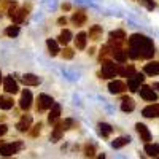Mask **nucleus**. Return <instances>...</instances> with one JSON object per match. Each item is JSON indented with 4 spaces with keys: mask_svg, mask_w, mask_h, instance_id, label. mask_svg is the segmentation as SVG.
Returning <instances> with one entry per match:
<instances>
[{
    "mask_svg": "<svg viewBox=\"0 0 159 159\" xmlns=\"http://www.w3.org/2000/svg\"><path fill=\"white\" fill-rule=\"evenodd\" d=\"M108 56H113V48L107 43L100 48V52H99V61L102 62L103 59H108Z\"/></svg>",
    "mask_w": 159,
    "mask_h": 159,
    "instance_id": "24",
    "label": "nucleus"
},
{
    "mask_svg": "<svg viewBox=\"0 0 159 159\" xmlns=\"http://www.w3.org/2000/svg\"><path fill=\"white\" fill-rule=\"evenodd\" d=\"M84 156L86 157H94L96 156V147L92 143H86L84 145Z\"/></svg>",
    "mask_w": 159,
    "mask_h": 159,
    "instance_id": "33",
    "label": "nucleus"
},
{
    "mask_svg": "<svg viewBox=\"0 0 159 159\" xmlns=\"http://www.w3.org/2000/svg\"><path fill=\"white\" fill-rule=\"evenodd\" d=\"M21 80L25 86H38L40 84V78L34 73H25V75H22Z\"/></svg>",
    "mask_w": 159,
    "mask_h": 159,
    "instance_id": "19",
    "label": "nucleus"
},
{
    "mask_svg": "<svg viewBox=\"0 0 159 159\" xmlns=\"http://www.w3.org/2000/svg\"><path fill=\"white\" fill-rule=\"evenodd\" d=\"M30 126H32V116H30V115H22L21 119L18 121V124H16V127H18L19 132H27V130H30Z\"/></svg>",
    "mask_w": 159,
    "mask_h": 159,
    "instance_id": "10",
    "label": "nucleus"
},
{
    "mask_svg": "<svg viewBox=\"0 0 159 159\" xmlns=\"http://www.w3.org/2000/svg\"><path fill=\"white\" fill-rule=\"evenodd\" d=\"M140 97L147 102H156L157 100V94L151 86H142L140 88Z\"/></svg>",
    "mask_w": 159,
    "mask_h": 159,
    "instance_id": "7",
    "label": "nucleus"
},
{
    "mask_svg": "<svg viewBox=\"0 0 159 159\" xmlns=\"http://www.w3.org/2000/svg\"><path fill=\"white\" fill-rule=\"evenodd\" d=\"M27 15H29V10L25 8V7H24V8H18V10L10 16V19L15 22V24H21V22H24L25 18H27Z\"/></svg>",
    "mask_w": 159,
    "mask_h": 159,
    "instance_id": "11",
    "label": "nucleus"
},
{
    "mask_svg": "<svg viewBox=\"0 0 159 159\" xmlns=\"http://www.w3.org/2000/svg\"><path fill=\"white\" fill-rule=\"evenodd\" d=\"M126 42V32L124 30H113L110 32V40H108V45L111 48H119L123 46V43Z\"/></svg>",
    "mask_w": 159,
    "mask_h": 159,
    "instance_id": "4",
    "label": "nucleus"
},
{
    "mask_svg": "<svg viewBox=\"0 0 159 159\" xmlns=\"http://www.w3.org/2000/svg\"><path fill=\"white\" fill-rule=\"evenodd\" d=\"M145 153L151 157H157L159 156V143H147L145 145Z\"/></svg>",
    "mask_w": 159,
    "mask_h": 159,
    "instance_id": "21",
    "label": "nucleus"
},
{
    "mask_svg": "<svg viewBox=\"0 0 159 159\" xmlns=\"http://www.w3.org/2000/svg\"><path fill=\"white\" fill-rule=\"evenodd\" d=\"M52 105H54V99L48 94H40L38 100H37V111H45L49 110Z\"/></svg>",
    "mask_w": 159,
    "mask_h": 159,
    "instance_id": "5",
    "label": "nucleus"
},
{
    "mask_svg": "<svg viewBox=\"0 0 159 159\" xmlns=\"http://www.w3.org/2000/svg\"><path fill=\"white\" fill-rule=\"evenodd\" d=\"M143 80H145V76L142 73H134L132 76L127 78V89L130 92H137L140 89V84L143 83Z\"/></svg>",
    "mask_w": 159,
    "mask_h": 159,
    "instance_id": "6",
    "label": "nucleus"
},
{
    "mask_svg": "<svg viewBox=\"0 0 159 159\" xmlns=\"http://www.w3.org/2000/svg\"><path fill=\"white\" fill-rule=\"evenodd\" d=\"M19 25L18 24H15V25H10V27H7L5 29V35L7 37H10V38H15V37H18L19 35Z\"/></svg>",
    "mask_w": 159,
    "mask_h": 159,
    "instance_id": "32",
    "label": "nucleus"
},
{
    "mask_svg": "<svg viewBox=\"0 0 159 159\" xmlns=\"http://www.w3.org/2000/svg\"><path fill=\"white\" fill-rule=\"evenodd\" d=\"M127 54L130 59H151L154 54V45L151 38L134 34L127 42Z\"/></svg>",
    "mask_w": 159,
    "mask_h": 159,
    "instance_id": "1",
    "label": "nucleus"
},
{
    "mask_svg": "<svg viewBox=\"0 0 159 159\" xmlns=\"http://www.w3.org/2000/svg\"><path fill=\"white\" fill-rule=\"evenodd\" d=\"M88 35L84 34V32H80L78 35H76V38H75V45H76V48L78 49H84L86 48V42H88V38H86Z\"/></svg>",
    "mask_w": 159,
    "mask_h": 159,
    "instance_id": "26",
    "label": "nucleus"
},
{
    "mask_svg": "<svg viewBox=\"0 0 159 159\" xmlns=\"http://www.w3.org/2000/svg\"><path fill=\"white\" fill-rule=\"evenodd\" d=\"M57 24L59 25H65V24H67V19H65V18H59L57 19Z\"/></svg>",
    "mask_w": 159,
    "mask_h": 159,
    "instance_id": "41",
    "label": "nucleus"
},
{
    "mask_svg": "<svg viewBox=\"0 0 159 159\" xmlns=\"http://www.w3.org/2000/svg\"><path fill=\"white\" fill-rule=\"evenodd\" d=\"M62 10L64 11H70L72 10V5L70 3H62Z\"/></svg>",
    "mask_w": 159,
    "mask_h": 159,
    "instance_id": "40",
    "label": "nucleus"
},
{
    "mask_svg": "<svg viewBox=\"0 0 159 159\" xmlns=\"http://www.w3.org/2000/svg\"><path fill=\"white\" fill-rule=\"evenodd\" d=\"M32 92L29 89H24L22 91V94H21V100H19V107L24 110V111H27L30 107H32Z\"/></svg>",
    "mask_w": 159,
    "mask_h": 159,
    "instance_id": "8",
    "label": "nucleus"
},
{
    "mask_svg": "<svg viewBox=\"0 0 159 159\" xmlns=\"http://www.w3.org/2000/svg\"><path fill=\"white\" fill-rule=\"evenodd\" d=\"M139 2L143 7H147V10H154V7H156V3L153 2V0H139Z\"/></svg>",
    "mask_w": 159,
    "mask_h": 159,
    "instance_id": "36",
    "label": "nucleus"
},
{
    "mask_svg": "<svg viewBox=\"0 0 159 159\" xmlns=\"http://www.w3.org/2000/svg\"><path fill=\"white\" fill-rule=\"evenodd\" d=\"M113 132V127L110 126V124H107V123H100L99 124V134L102 135V137H110V134Z\"/></svg>",
    "mask_w": 159,
    "mask_h": 159,
    "instance_id": "30",
    "label": "nucleus"
},
{
    "mask_svg": "<svg viewBox=\"0 0 159 159\" xmlns=\"http://www.w3.org/2000/svg\"><path fill=\"white\" fill-rule=\"evenodd\" d=\"M134 73H135L134 65H127V67L119 65V67H118V75H121V76H132Z\"/></svg>",
    "mask_w": 159,
    "mask_h": 159,
    "instance_id": "28",
    "label": "nucleus"
},
{
    "mask_svg": "<svg viewBox=\"0 0 159 159\" xmlns=\"http://www.w3.org/2000/svg\"><path fill=\"white\" fill-rule=\"evenodd\" d=\"M135 129H137V132H139V135H140V140H143V142H150L151 140V134H150V130H148V127L145 126V124H142V123H139V124H135Z\"/></svg>",
    "mask_w": 159,
    "mask_h": 159,
    "instance_id": "15",
    "label": "nucleus"
},
{
    "mask_svg": "<svg viewBox=\"0 0 159 159\" xmlns=\"http://www.w3.org/2000/svg\"><path fill=\"white\" fill-rule=\"evenodd\" d=\"M59 116H61V105L54 102V105L51 107V111L48 115V123L49 124H56L59 121Z\"/></svg>",
    "mask_w": 159,
    "mask_h": 159,
    "instance_id": "14",
    "label": "nucleus"
},
{
    "mask_svg": "<svg viewBox=\"0 0 159 159\" xmlns=\"http://www.w3.org/2000/svg\"><path fill=\"white\" fill-rule=\"evenodd\" d=\"M134 108H135V102L132 100L130 97H124L123 103H121V110L124 113H130V111H134Z\"/></svg>",
    "mask_w": 159,
    "mask_h": 159,
    "instance_id": "23",
    "label": "nucleus"
},
{
    "mask_svg": "<svg viewBox=\"0 0 159 159\" xmlns=\"http://www.w3.org/2000/svg\"><path fill=\"white\" fill-rule=\"evenodd\" d=\"M113 57H115L116 62L124 64V62L127 61L129 54H127V51H126V49H123L121 46H119V48H113Z\"/></svg>",
    "mask_w": 159,
    "mask_h": 159,
    "instance_id": "16",
    "label": "nucleus"
},
{
    "mask_svg": "<svg viewBox=\"0 0 159 159\" xmlns=\"http://www.w3.org/2000/svg\"><path fill=\"white\" fill-rule=\"evenodd\" d=\"M72 22L76 25V27L84 25V22H86V13L83 10H78L76 13H73V15H72Z\"/></svg>",
    "mask_w": 159,
    "mask_h": 159,
    "instance_id": "17",
    "label": "nucleus"
},
{
    "mask_svg": "<svg viewBox=\"0 0 159 159\" xmlns=\"http://www.w3.org/2000/svg\"><path fill=\"white\" fill-rule=\"evenodd\" d=\"M59 42H54V40H48V42H46V46H48V52H49V54L51 56H57L59 54V45H57Z\"/></svg>",
    "mask_w": 159,
    "mask_h": 159,
    "instance_id": "25",
    "label": "nucleus"
},
{
    "mask_svg": "<svg viewBox=\"0 0 159 159\" xmlns=\"http://www.w3.org/2000/svg\"><path fill=\"white\" fill-rule=\"evenodd\" d=\"M129 143H130V137H118V139H115L111 142V147L113 148H123V147H126V145H129Z\"/></svg>",
    "mask_w": 159,
    "mask_h": 159,
    "instance_id": "27",
    "label": "nucleus"
},
{
    "mask_svg": "<svg viewBox=\"0 0 159 159\" xmlns=\"http://www.w3.org/2000/svg\"><path fill=\"white\" fill-rule=\"evenodd\" d=\"M64 124H62V121H57L56 124H54V130H52V134H51V140L52 142H59L61 139H62V134H64Z\"/></svg>",
    "mask_w": 159,
    "mask_h": 159,
    "instance_id": "20",
    "label": "nucleus"
},
{
    "mask_svg": "<svg viewBox=\"0 0 159 159\" xmlns=\"http://www.w3.org/2000/svg\"><path fill=\"white\" fill-rule=\"evenodd\" d=\"M40 132H42V123L35 124V126L30 129V137H38V135H40Z\"/></svg>",
    "mask_w": 159,
    "mask_h": 159,
    "instance_id": "35",
    "label": "nucleus"
},
{
    "mask_svg": "<svg viewBox=\"0 0 159 159\" xmlns=\"http://www.w3.org/2000/svg\"><path fill=\"white\" fill-rule=\"evenodd\" d=\"M13 99L11 97H5V96H0V108L2 110H10L13 108Z\"/></svg>",
    "mask_w": 159,
    "mask_h": 159,
    "instance_id": "31",
    "label": "nucleus"
},
{
    "mask_svg": "<svg viewBox=\"0 0 159 159\" xmlns=\"http://www.w3.org/2000/svg\"><path fill=\"white\" fill-rule=\"evenodd\" d=\"M153 88H154V89H157V91H159V81H157V83H154V84H153Z\"/></svg>",
    "mask_w": 159,
    "mask_h": 159,
    "instance_id": "43",
    "label": "nucleus"
},
{
    "mask_svg": "<svg viewBox=\"0 0 159 159\" xmlns=\"http://www.w3.org/2000/svg\"><path fill=\"white\" fill-rule=\"evenodd\" d=\"M62 124H64V129H65V130H69V129H76V127H78V123L75 121V119H70V118L64 119Z\"/></svg>",
    "mask_w": 159,
    "mask_h": 159,
    "instance_id": "34",
    "label": "nucleus"
},
{
    "mask_svg": "<svg viewBox=\"0 0 159 159\" xmlns=\"http://www.w3.org/2000/svg\"><path fill=\"white\" fill-rule=\"evenodd\" d=\"M62 56H64V59H72V57H73V49H70V48H64Z\"/></svg>",
    "mask_w": 159,
    "mask_h": 159,
    "instance_id": "37",
    "label": "nucleus"
},
{
    "mask_svg": "<svg viewBox=\"0 0 159 159\" xmlns=\"http://www.w3.org/2000/svg\"><path fill=\"white\" fill-rule=\"evenodd\" d=\"M2 145H3V142H2V140H0V147H2Z\"/></svg>",
    "mask_w": 159,
    "mask_h": 159,
    "instance_id": "45",
    "label": "nucleus"
},
{
    "mask_svg": "<svg viewBox=\"0 0 159 159\" xmlns=\"http://www.w3.org/2000/svg\"><path fill=\"white\" fill-rule=\"evenodd\" d=\"M3 89L8 92V94H16V92L19 91V86H18L16 80L13 76H7L3 80Z\"/></svg>",
    "mask_w": 159,
    "mask_h": 159,
    "instance_id": "9",
    "label": "nucleus"
},
{
    "mask_svg": "<svg viewBox=\"0 0 159 159\" xmlns=\"http://www.w3.org/2000/svg\"><path fill=\"white\" fill-rule=\"evenodd\" d=\"M24 148V143L22 142H13V143H3L2 147H0V156H13L19 153L21 150Z\"/></svg>",
    "mask_w": 159,
    "mask_h": 159,
    "instance_id": "3",
    "label": "nucleus"
},
{
    "mask_svg": "<svg viewBox=\"0 0 159 159\" xmlns=\"http://www.w3.org/2000/svg\"><path fill=\"white\" fill-rule=\"evenodd\" d=\"M142 115L145 118H159V103H151L142 110Z\"/></svg>",
    "mask_w": 159,
    "mask_h": 159,
    "instance_id": "13",
    "label": "nucleus"
},
{
    "mask_svg": "<svg viewBox=\"0 0 159 159\" xmlns=\"http://www.w3.org/2000/svg\"><path fill=\"white\" fill-rule=\"evenodd\" d=\"M88 52H89V54L92 56V54H94V52H96V48H89V51H88Z\"/></svg>",
    "mask_w": 159,
    "mask_h": 159,
    "instance_id": "42",
    "label": "nucleus"
},
{
    "mask_svg": "<svg viewBox=\"0 0 159 159\" xmlns=\"http://www.w3.org/2000/svg\"><path fill=\"white\" fill-rule=\"evenodd\" d=\"M143 72L147 73V75H150V76H156V75H159V62L153 61V62H150V64H145Z\"/></svg>",
    "mask_w": 159,
    "mask_h": 159,
    "instance_id": "18",
    "label": "nucleus"
},
{
    "mask_svg": "<svg viewBox=\"0 0 159 159\" xmlns=\"http://www.w3.org/2000/svg\"><path fill=\"white\" fill-rule=\"evenodd\" d=\"M126 89H127V86H126L124 81H121V80H115V81H110V84H108V91L111 94H121Z\"/></svg>",
    "mask_w": 159,
    "mask_h": 159,
    "instance_id": "12",
    "label": "nucleus"
},
{
    "mask_svg": "<svg viewBox=\"0 0 159 159\" xmlns=\"http://www.w3.org/2000/svg\"><path fill=\"white\" fill-rule=\"evenodd\" d=\"M13 0H0V11H3V10H8V7L11 5Z\"/></svg>",
    "mask_w": 159,
    "mask_h": 159,
    "instance_id": "38",
    "label": "nucleus"
},
{
    "mask_svg": "<svg viewBox=\"0 0 159 159\" xmlns=\"http://www.w3.org/2000/svg\"><path fill=\"white\" fill-rule=\"evenodd\" d=\"M102 34H103V30H102L100 25H92V27L89 29V38L94 40V42H99V40L102 38Z\"/></svg>",
    "mask_w": 159,
    "mask_h": 159,
    "instance_id": "22",
    "label": "nucleus"
},
{
    "mask_svg": "<svg viewBox=\"0 0 159 159\" xmlns=\"http://www.w3.org/2000/svg\"><path fill=\"white\" fill-rule=\"evenodd\" d=\"M70 40H72V32H70L69 29H64V30L61 32V35L57 37V42H59L61 45H67Z\"/></svg>",
    "mask_w": 159,
    "mask_h": 159,
    "instance_id": "29",
    "label": "nucleus"
},
{
    "mask_svg": "<svg viewBox=\"0 0 159 159\" xmlns=\"http://www.w3.org/2000/svg\"><path fill=\"white\" fill-rule=\"evenodd\" d=\"M7 130H8L7 124H0V137H2V135H5V134H7Z\"/></svg>",
    "mask_w": 159,
    "mask_h": 159,
    "instance_id": "39",
    "label": "nucleus"
},
{
    "mask_svg": "<svg viewBox=\"0 0 159 159\" xmlns=\"http://www.w3.org/2000/svg\"><path fill=\"white\" fill-rule=\"evenodd\" d=\"M0 83H2V72H0Z\"/></svg>",
    "mask_w": 159,
    "mask_h": 159,
    "instance_id": "44",
    "label": "nucleus"
},
{
    "mask_svg": "<svg viewBox=\"0 0 159 159\" xmlns=\"http://www.w3.org/2000/svg\"><path fill=\"white\" fill-rule=\"evenodd\" d=\"M100 64H102V70H100V73H99L100 78L110 80V78H115V75H118V67H119V65H116L113 61L103 59Z\"/></svg>",
    "mask_w": 159,
    "mask_h": 159,
    "instance_id": "2",
    "label": "nucleus"
}]
</instances>
